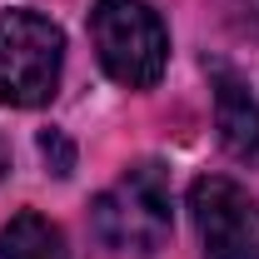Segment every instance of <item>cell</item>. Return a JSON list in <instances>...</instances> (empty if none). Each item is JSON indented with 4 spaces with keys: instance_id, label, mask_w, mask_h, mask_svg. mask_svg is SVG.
<instances>
[{
    "instance_id": "6da1fadb",
    "label": "cell",
    "mask_w": 259,
    "mask_h": 259,
    "mask_svg": "<svg viewBox=\"0 0 259 259\" xmlns=\"http://www.w3.org/2000/svg\"><path fill=\"white\" fill-rule=\"evenodd\" d=\"M169 225H175V214H169V169L160 160L130 164L90 204V229L115 254H135V259L160 254L169 244Z\"/></svg>"
},
{
    "instance_id": "7a4b0ae2",
    "label": "cell",
    "mask_w": 259,
    "mask_h": 259,
    "mask_svg": "<svg viewBox=\"0 0 259 259\" xmlns=\"http://www.w3.org/2000/svg\"><path fill=\"white\" fill-rule=\"evenodd\" d=\"M90 40L110 80L130 90H150L164 75L169 60V35L164 20L145 0H95L90 10Z\"/></svg>"
},
{
    "instance_id": "3957f363",
    "label": "cell",
    "mask_w": 259,
    "mask_h": 259,
    "mask_svg": "<svg viewBox=\"0 0 259 259\" xmlns=\"http://www.w3.org/2000/svg\"><path fill=\"white\" fill-rule=\"evenodd\" d=\"M65 65V35L55 20L35 10H5L0 15V100L15 110L50 105Z\"/></svg>"
},
{
    "instance_id": "277c9868",
    "label": "cell",
    "mask_w": 259,
    "mask_h": 259,
    "mask_svg": "<svg viewBox=\"0 0 259 259\" xmlns=\"http://www.w3.org/2000/svg\"><path fill=\"white\" fill-rule=\"evenodd\" d=\"M190 220L204 259H259V194L229 175H199L190 185Z\"/></svg>"
},
{
    "instance_id": "5b68a950",
    "label": "cell",
    "mask_w": 259,
    "mask_h": 259,
    "mask_svg": "<svg viewBox=\"0 0 259 259\" xmlns=\"http://www.w3.org/2000/svg\"><path fill=\"white\" fill-rule=\"evenodd\" d=\"M214 80V130L234 160H254L259 155V100L254 90L229 70V65H209Z\"/></svg>"
},
{
    "instance_id": "8992f818",
    "label": "cell",
    "mask_w": 259,
    "mask_h": 259,
    "mask_svg": "<svg viewBox=\"0 0 259 259\" xmlns=\"http://www.w3.org/2000/svg\"><path fill=\"white\" fill-rule=\"evenodd\" d=\"M0 259H75V249L60 225H50L35 209H20L0 229Z\"/></svg>"
},
{
    "instance_id": "52a82bcc",
    "label": "cell",
    "mask_w": 259,
    "mask_h": 259,
    "mask_svg": "<svg viewBox=\"0 0 259 259\" xmlns=\"http://www.w3.org/2000/svg\"><path fill=\"white\" fill-rule=\"evenodd\" d=\"M40 155H45V164H50L60 180L70 175V169H75V145L65 140L60 130H45V135H40Z\"/></svg>"
},
{
    "instance_id": "ba28073f",
    "label": "cell",
    "mask_w": 259,
    "mask_h": 259,
    "mask_svg": "<svg viewBox=\"0 0 259 259\" xmlns=\"http://www.w3.org/2000/svg\"><path fill=\"white\" fill-rule=\"evenodd\" d=\"M229 10H234L244 25H254V30H259V0H229Z\"/></svg>"
}]
</instances>
